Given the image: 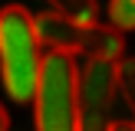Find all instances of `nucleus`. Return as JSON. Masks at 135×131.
<instances>
[{
	"mask_svg": "<svg viewBox=\"0 0 135 131\" xmlns=\"http://www.w3.org/2000/svg\"><path fill=\"white\" fill-rule=\"evenodd\" d=\"M115 98H119V59L86 56L79 69V102H83L79 128H109V111Z\"/></svg>",
	"mask_w": 135,
	"mask_h": 131,
	"instance_id": "obj_3",
	"label": "nucleus"
},
{
	"mask_svg": "<svg viewBox=\"0 0 135 131\" xmlns=\"http://www.w3.org/2000/svg\"><path fill=\"white\" fill-rule=\"evenodd\" d=\"M125 39L122 30L115 26H102V23H86V43H83V56H102V59H122Z\"/></svg>",
	"mask_w": 135,
	"mask_h": 131,
	"instance_id": "obj_5",
	"label": "nucleus"
},
{
	"mask_svg": "<svg viewBox=\"0 0 135 131\" xmlns=\"http://www.w3.org/2000/svg\"><path fill=\"white\" fill-rule=\"evenodd\" d=\"M36 26V36L46 49H59V52H73V56H83V43H86V23L66 17L59 10H46L40 17H33Z\"/></svg>",
	"mask_w": 135,
	"mask_h": 131,
	"instance_id": "obj_4",
	"label": "nucleus"
},
{
	"mask_svg": "<svg viewBox=\"0 0 135 131\" xmlns=\"http://www.w3.org/2000/svg\"><path fill=\"white\" fill-rule=\"evenodd\" d=\"M43 66V43L33 26V13L20 3L0 10V79L13 102H33Z\"/></svg>",
	"mask_w": 135,
	"mask_h": 131,
	"instance_id": "obj_1",
	"label": "nucleus"
},
{
	"mask_svg": "<svg viewBox=\"0 0 135 131\" xmlns=\"http://www.w3.org/2000/svg\"><path fill=\"white\" fill-rule=\"evenodd\" d=\"M83 121L79 102V66L73 52H43L36 92H33V124L40 131H76Z\"/></svg>",
	"mask_w": 135,
	"mask_h": 131,
	"instance_id": "obj_2",
	"label": "nucleus"
},
{
	"mask_svg": "<svg viewBox=\"0 0 135 131\" xmlns=\"http://www.w3.org/2000/svg\"><path fill=\"white\" fill-rule=\"evenodd\" d=\"M7 128H10V115H7L3 102H0V131H7Z\"/></svg>",
	"mask_w": 135,
	"mask_h": 131,
	"instance_id": "obj_9",
	"label": "nucleus"
},
{
	"mask_svg": "<svg viewBox=\"0 0 135 131\" xmlns=\"http://www.w3.org/2000/svg\"><path fill=\"white\" fill-rule=\"evenodd\" d=\"M46 3H50L53 10L66 13V17L79 20V23H92V20L99 17V3L96 0H46Z\"/></svg>",
	"mask_w": 135,
	"mask_h": 131,
	"instance_id": "obj_6",
	"label": "nucleus"
},
{
	"mask_svg": "<svg viewBox=\"0 0 135 131\" xmlns=\"http://www.w3.org/2000/svg\"><path fill=\"white\" fill-rule=\"evenodd\" d=\"M105 17H109V23L115 26V30H122V33L135 30V0H109Z\"/></svg>",
	"mask_w": 135,
	"mask_h": 131,
	"instance_id": "obj_8",
	"label": "nucleus"
},
{
	"mask_svg": "<svg viewBox=\"0 0 135 131\" xmlns=\"http://www.w3.org/2000/svg\"><path fill=\"white\" fill-rule=\"evenodd\" d=\"M119 95H122L129 115L135 118V56L119 59Z\"/></svg>",
	"mask_w": 135,
	"mask_h": 131,
	"instance_id": "obj_7",
	"label": "nucleus"
}]
</instances>
